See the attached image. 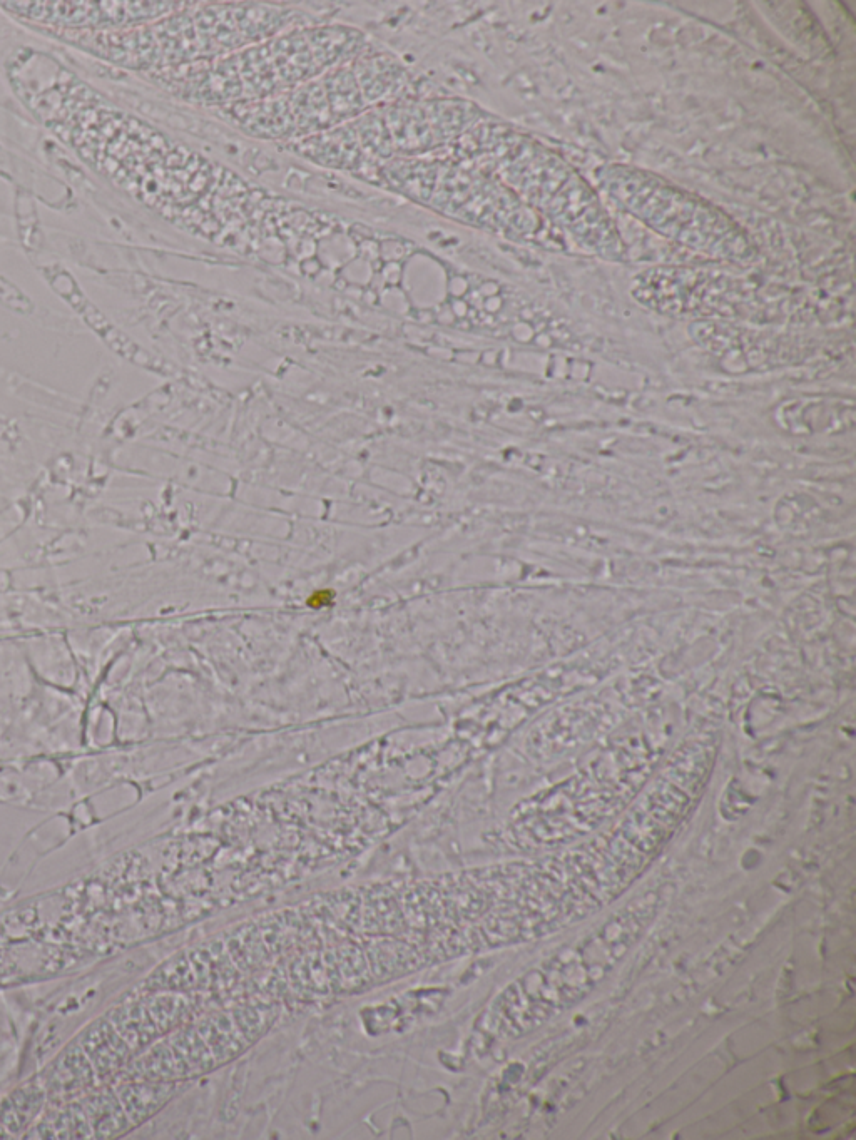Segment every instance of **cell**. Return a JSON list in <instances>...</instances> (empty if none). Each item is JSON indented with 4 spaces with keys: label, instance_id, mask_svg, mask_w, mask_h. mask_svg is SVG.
Listing matches in <instances>:
<instances>
[{
    "label": "cell",
    "instance_id": "cell-2",
    "mask_svg": "<svg viewBox=\"0 0 856 1140\" xmlns=\"http://www.w3.org/2000/svg\"><path fill=\"white\" fill-rule=\"evenodd\" d=\"M81 1047L91 1059L92 1069H96L99 1074L113 1072L116 1067L123 1064L126 1055L121 1035L116 1034L114 1025L109 1022L92 1025L82 1037Z\"/></svg>",
    "mask_w": 856,
    "mask_h": 1140
},
{
    "label": "cell",
    "instance_id": "cell-5",
    "mask_svg": "<svg viewBox=\"0 0 856 1140\" xmlns=\"http://www.w3.org/2000/svg\"><path fill=\"white\" fill-rule=\"evenodd\" d=\"M164 1090L163 1087H149V1085H129L121 1092V1100H123L126 1112L133 1120H143L153 1112L158 1104L163 1102V1099H158L159 1092Z\"/></svg>",
    "mask_w": 856,
    "mask_h": 1140
},
{
    "label": "cell",
    "instance_id": "cell-1",
    "mask_svg": "<svg viewBox=\"0 0 856 1140\" xmlns=\"http://www.w3.org/2000/svg\"><path fill=\"white\" fill-rule=\"evenodd\" d=\"M11 7L9 11L22 14L32 21L67 24V26H114L128 21H136L143 7L148 4H126V2H14L2 4Z\"/></svg>",
    "mask_w": 856,
    "mask_h": 1140
},
{
    "label": "cell",
    "instance_id": "cell-3",
    "mask_svg": "<svg viewBox=\"0 0 856 1140\" xmlns=\"http://www.w3.org/2000/svg\"><path fill=\"white\" fill-rule=\"evenodd\" d=\"M82 1112L86 1115L92 1137H113L128 1127L121 1102L111 1094L91 1097L82 1107Z\"/></svg>",
    "mask_w": 856,
    "mask_h": 1140
},
{
    "label": "cell",
    "instance_id": "cell-6",
    "mask_svg": "<svg viewBox=\"0 0 856 1140\" xmlns=\"http://www.w3.org/2000/svg\"><path fill=\"white\" fill-rule=\"evenodd\" d=\"M76 1055L77 1054H72L71 1050V1052H67V1054L62 1057L61 1062H59L56 1069H54V1075H52L51 1079V1090L72 1092V1090L77 1089V1087H82V1085L87 1084V1082L91 1080L87 1079L86 1072H84V1065H86L84 1064V1060H82L81 1065L74 1067V1065H76L74 1064V1062H76Z\"/></svg>",
    "mask_w": 856,
    "mask_h": 1140
},
{
    "label": "cell",
    "instance_id": "cell-4",
    "mask_svg": "<svg viewBox=\"0 0 856 1140\" xmlns=\"http://www.w3.org/2000/svg\"><path fill=\"white\" fill-rule=\"evenodd\" d=\"M42 1104L41 1090H19V1094L12 1095L11 1104L2 1109V1122L11 1130H19L32 1115L36 1114Z\"/></svg>",
    "mask_w": 856,
    "mask_h": 1140
}]
</instances>
